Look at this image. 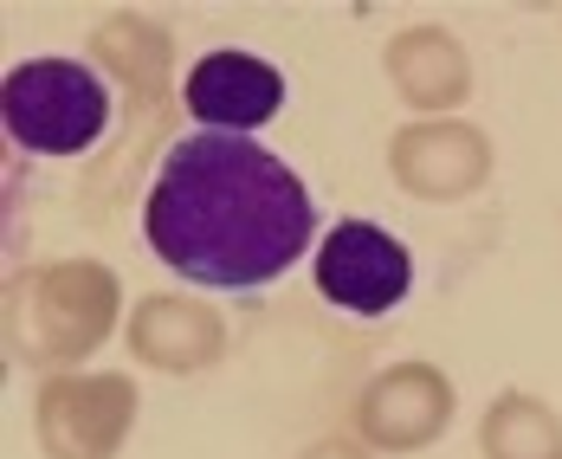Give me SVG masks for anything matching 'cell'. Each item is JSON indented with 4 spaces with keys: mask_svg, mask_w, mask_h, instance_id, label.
Instances as JSON below:
<instances>
[{
    "mask_svg": "<svg viewBox=\"0 0 562 459\" xmlns=\"http://www.w3.org/2000/svg\"><path fill=\"white\" fill-rule=\"evenodd\" d=\"M130 349L149 369H162V376H194V369H214L226 356V324H221V311L201 304V298L156 291L130 317Z\"/></svg>",
    "mask_w": 562,
    "mask_h": 459,
    "instance_id": "cell-10",
    "label": "cell"
},
{
    "mask_svg": "<svg viewBox=\"0 0 562 459\" xmlns=\"http://www.w3.org/2000/svg\"><path fill=\"white\" fill-rule=\"evenodd\" d=\"M407 279H414L407 246L375 221H342L317 246V291L349 317H389L407 298Z\"/></svg>",
    "mask_w": 562,
    "mask_h": 459,
    "instance_id": "cell-5",
    "label": "cell"
},
{
    "mask_svg": "<svg viewBox=\"0 0 562 459\" xmlns=\"http://www.w3.org/2000/svg\"><path fill=\"white\" fill-rule=\"evenodd\" d=\"M382 65H389L394 91L414 111H452L472 91V58H465V46L452 40L447 26H407V33H394Z\"/></svg>",
    "mask_w": 562,
    "mask_h": 459,
    "instance_id": "cell-11",
    "label": "cell"
},
{
    "mask_svg": "<svg viewBox=\"0 0 562 459\" xmlns=\"http://www.w3.org/2000/svg\"><path fill=\"white\" fill-rule=\"evenodd\" d=\"M136 427V382L98 369V376H53L33 402V434L46 459H116Z\"/></svg>",
    "mask_w": 562,
    "mask_h": 459,
    "instance_id": "cell-4",
    "label": "cell"
},
{
    "mask_svg": "<svg viewBox=\"0 0 562 459\" xmlns=\"http://www.w3.org/2000/svg\"><path fill=\"white\" fill-rule=\"evenodd\" d=\"M181 104L201 116L214 136H246V130L279 116L284 78H279V65H266L252 53H207L181 78Z\"/></svg>",
    "mask_w": 562,
    "mask_h": 459,
    "instance_id": "cell-9",
    "label": "cell"
},
{
    "mask_svg": "<svg viewBox=\"0 0 562 459\" xmlns=\"http://www.w3.org/2000/svg\"><path fill=\"white\" fill-rule=\"evenodd\" d=\"M0 116L26 156H78L111 130V85L85 58H26L0 85Z\"/></svg>",
    "mask_w": 562,
    "mask_h": 459,
    "instance_id": "cell-3",
    "label": "cell"
},
{
    "mask_svg": "<svg viewBox=\"0 0 562 459\" xmlns=\"http://www.w3.org/2000/svg\"><path fill=\"white\" fill-rule=\"evenodd\" d=\"M91 53L130 91V156L156 149L162 111H169V33L156 20H143V13H111L91 33Z\"/></svg>",
    "mask_w": 562,
    "mask_h": 459,
    "instance_id": "cell-8",
    "label": "cell"
},
{
    "mask_svg": "<svg viewBox=\"0 0 562 459\" xmlns=\"http://www.w3.org/2000/svg\"><path fill=\"white\" fill-rule=\"evenodd\" d=\"M116 272L98 259H58L7 279V349L20 369L71 376L116 331Z\"/></svg>",
    "mask_w": 562,
    "mask_h": 459,
    "instance_id": "cell-2",
    "label": "cell"
},
{
    "mask_svg": "<svg viewBox=\"0 0 562 459\" xmlns=\"http://www.w3.org/2000/svg\"><path fill=\"white\" fill-rule=\"evenodd\" d=\"M143 233L188 286L259 291L304 259L317 201L266 143L201 130L169 143L143 201Z\"/></svg>",
    "mask_w": 562,
    "mask_h": 459,
    "instance_id": "cell-1",
    "label": "cell"
},
{
    "mask_svg": "<svg viewBox=\"0 0 562 459\" xmlns=\"http://www.w3.org/2000/svg\"><path fill=\"white\" fill-rule=\"evenodd\" d=\"M304 459H375V454H369L362 440H349V434H337V440H317V447H311Z\"/></svg>",
    "mask_w": 562,
    "mask_h": 459,
    "instance_id": "cell-13",
    "label": "cell"
},
{
    "mask_svg": "<svg viewBox=\"0 0 562 459\" xmlns=\"http://www.w3.org/2000/svg\"><path fill=\"white\" fill-rule=\"evenodd\" d=\"M452 427V382L434 362H394L356 402V440L375 454H420Z\"/></svg>",
    "mask_w": 562,
    "mask_h": 459,
    "instance_id": "cell-6",
    "label": "cell"
},
{
    "mask_svg": "<svg viewBox=\"0 0 562 459\" xmlns=\"http://www.w3.org/2000/svg\"><path fill=\"white\" fill-rule=\"evenodd\" d=\"M389 175L420 201H465L492 181V143L472 123L427 116V123H407L389 143Z\"/></svg>",
    "mask_w": 562,
    "mask_h": 459,
    "instance_id": "cell-7",
    "label": "cell"
},
{
    "mask_svg": "<svg viewBox=\"0 0 562 459\" xmlns=\"http://www.w3.org/2000/svg\"><path fill=\"white\" fill-rule=\"evenodd\" d=\"M479 454L485 459H562V421L537 395L505 389L479 421Z\"/></svg>",
    "mask_w": 562,
    "mask_h": 459,
    "instance_id": "cell-12",
    "label": "cell"
}]
</instances>
